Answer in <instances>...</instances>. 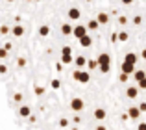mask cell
I'll use <instances>...</instances> for the list:
<instances>
[{
  "mask_svg": "<svg viewBox=\"0 0 146 130\" xmlns=\"http://www.w3.org/2000/svg\"><path fill=\"white\" fill-rule=\"evenodd\" d=\"M133 78H135V82H141L143 78H146V71H144V69H141V71H137V69H135V72H133Z\"/></svg>",
  "mask_w": 146,
  "mask_h": 130,
  "instance_id": "ac0fdd59",
  "label": "cell"
},
{
  "mask_svg": "<svg viewBox=\"0 0 146 130\" xmlns=\"http://www.w3.org/2000/svg\"><path fill=\"white\" fill-rule=\"evenodd\" d=\"M137 108L141 110V113H144V112H146V102H141V104L137 106Z\"/></svg>",
  "mask_w": 146,
  "mask_h": 130,
  "instance_id": "836d02e7",
  "label": "cell"
},
{
  "mask_svg": "<svg viewBox=\"0 0 146 130\" xmlns=\"http://www.w3.org/2000/svg\"><path fill=\"white\" fill-rule=\"evenodd\" d=\"M83 108H85V102H83V99L74 97V99L70 101V110H72V112L80 113V112H83Z\"/></svg>",
  "mask_w": 146,
  "mask_h": 130,
  "instance_id": "3957f363",
  "label": "cell"
},
{
  "mask_svg": "<svg viewBox=\"0 0 146 130\" xmlns=\"http://www.w3.org/2000/svg\"><path fill=\"white\" fill-rule=\"evenodd\" d=\"M141 58L146 60V48H143V52H141Z\"/></svg>",
  "mask_w": 146,
  "mask_h": 130,
  "instance_id": "ee69618b",
  "label": "cell"
},
{
  "mask_svg": "<svg viewBox=\"0 0 146 130\" xmlns=\"http://www.w3.org/2000/svg\"><path fill=\"white\" fill-rule=\"evenodd\" d=\"M137 95H139V87H137V86H128V89H126V97H128V99H137Z\"/></svg>",
  "mask_w": 146,
  "mask_h": 130,
  "instance_id": "7c38bea8",
  "label": "cell"
},
{
  "mask_svg": "<svg viewBox=\"0 0 146 130\" xmlns=\"http://www.w3.org/2000/svg\"><path fill=\"white\" fill-rule=\"evenodd\" d=\"M72 28H74V26H72L70 22H63V24H61V34H63V36H72Z\"/></svg>",
  "mask_w": 146,
  "mask_h": 130,
  "instance_id": "e0dca14e",
  "label": "cell"
},
{
  "mask_svg": "<svg viewBox=\"0 0 146 130\" xmlns=\"http://www.w3.org/2000/svg\"><path fill=\"white\" fill-rule=\"evenodd\" d=\"M4 48H6V50L9 52V50H11V43H6V45H4Z\"/></svg>",
  "mask_w": 146,
  "mask_h": 130,
  "instance_id": "7bdbcfd3",
  "label": "cell"
},
{
  "mask_svg": "<svg viewBox=\"0 0 146 130\" xmlns=\"http://www.w3.org/2000/svg\"><path fill=\"white\" fill-rule=\"evenodd\" d=\"M137 87H139V89H146V78H143L141 82H137Z\"/></svg>",
  "mask_w": 146,
  "mask_h": 130,
  "instance_id": "4dcf8cb0",
  "label": "cell"
},
{
  "mask_svg": "<svg viewBox=\"0 0 146 130\" xmlns=\"http://www.w3.org/2000/svg\"><path fill=\"white\" fill-rule=\"evenodd\" d=\"M28 121H30V123H35L37 117H35V115H30V117H28Z\"/></svg>",
  "mask_w": 146,
  "mask_h": 130,
  "instance_id": "60d3db41",
  "label": "cell"
},
{
  "mask_svg": "<svg viewBox=\"0 0 146 130\" xmlns=\"http://www.w3.org/2000/svg\"><path fill=\"white\" fill-rule=\"evenodd\" d=\"M96 130H107V128L104 127V125H98V127H96Z\"/></svg>",
  "mask_w": 146,
  "mask_h": 130,
  "instance_id": "f6af8a7d",
  "label": "cell"
},
{
  "mask_svg": "<svg viewBox=\"0 0 146 130\" xmlns=\"http://www.w3.org/2000/svg\"><path fill=\"white\" fill-rule=\"evenodd\" d=\"M93 115H94V119H96V121H104V119L107 117V112H106L104 108H96V110L93 112Z\"/></svg>",
  "mask_w": 146,
  "mask_h": 130,
  "instance_id": "4fadbf2b",
  "label": "cell"
},
{
  "mask_svg": "<svg viewBox=\"0 0 146 130\" xmlns=\"http://www.w3.org/2000/svg\"><path fill=\"white\" fill-rule=\"evenodd\" d=\"M72 121H74V125H78V123H82V117H80V115H74V117H72Z\"/></svg>",
  "mask_w": 146,
  "mask_h": 130,
  "instance_id": "8d00e7d4",
  "label": "cell"
},
{
  "mask_svg": "<svg viewBox=\"0 0 146 130\" xmlns=\"http://www.w3.org/2000/svg\"><path fill=\"white\" fill-rule=\"evenodd\" d=\"M100 72H104V74H107V72L111 71V65H104V67H98Z\"/></svg>",
  "mask_w": 146,
  "mask_h": 130,
  "instance_id": "484cf974",
  "label": "cell"
},
{
  "mask_svg": "<svg viewBox=\"0 0 146 130\" xmlns=\"http://www.w3.org/2000/svg\"><path fill=\"white\" fill-rule=\"evenodd\" d=\"M72 78H74L76 82H80V84H89L91 82V74H89V71H85V69H76V71L72 72Z\"/></svg>",
  "mask_w": 146,
  "mask_h": 130,
  "instance_id": "6da1fadb",
  "label": "cell"
},
{
  "mask_svg": "<svg viewBox=\"0 0 146 130\" xmlns=\"http://www.w3.org/2000/svg\"><path fill=\"white\" fill-rule=\"evenodd\" d=\"M74 65H76V69H85L87 67V58H85V56H76V58H74Z\"/></svg>",
  "mask_w": 146,
  "mask_h": 130,
  "instance_id": "9c48e42d",
  "label": "cell"
},
{
  "mask_svg": "<svg viewBox=\"0 0 146 130\" xmlns=\"http://www.w3.org/2000/svg\"><path fill=\"white\" fill-rule=\"evenodd\" d=\"M144 71H146V69H144Z\"/></svg>",
  "mask_w": 146,
  "mask_h": 130,
  "instance_id": "681fc988",
  "label": "cell"
},
{
  "mask_svg": "<svg viewBox=\"0 0 146 130\" xmlns=\"http://www.w3.org/2000/svg\"><path fill=\"white\" fill-rule=\"evenodd\" d=\"M133 24H135V26L143 24V17H141V15H137V17H133Z\"/></svg>",
  "mask_w": 146,
  "mask_h": 130,
  "instance_id": "f1b7e54d",
  "label": "cell"
},
{
  "mask_svg": "<svg viewBox=\"0 0 146 130\" xmlns=\"http://www.w3.org/2000/svg\"><path fill=\"white\" fill-rule=\"evenodd\" d=\"M33 91H35L37 97H41V95H43L44 91H46V87H44V86H35V87H33Z\"/></svg>",
  "mask_w": 146,
  "mask_h": 130,
  "instance_id": "603a6c76",
  "label": "cell"
},
{
  "mask_svg": "<svg viewBox=\"0 0 146 130\" xmlns=\"http://www.w3.org/2000/svg\"><path fill=\"white\" fill-rule=\"evenodd\" d=\"M78 41H80V45H82L83 48H89L91 45H93V37H91L89 34H87V36H83L82 39H78Z\"/></svg>",
  "mask_w": 146,
  "mask_h": 130,
  "instance_id": "9a60e30c",
  "label": "cell"
},
{
  "mask_svg": "<svg viewBox=\"0 0 146 130\" xmlns=\"http://www.w3.org/2000/svg\"><path fill=\"white\" fill-rule=\"evenodd\" d=\"M96 21H98V24H100V26H106L107 22H109V15H107L106 11H100L98 17H96Z\"/></svg>",
  "mask_w": 146,
  "mask_h": 130,
  "instance_id": "5bb4252c",
  "label": "cell"
},
{
  "mask_svg": "<svg viewBox=\"0 0 146 130\" xmlns=\"http://www.w3.org/2000/svg\"><path fill=\"white\" fill-rule=\"evenodd\" d=\"M70 130H78V128H76V127H74V128H70Z\"/></svg>",
  "mask_w": 146,
  "mask_h": 130,
  "instance_id": "7dc6e473",
  "label": "cell"
},
{
  "mask_svg": "<svg viewBox=\"0 0 146 130\" xmlns=\"http://www.w3.org/2000/svg\"><path fill=\"white\" fill-rule=\"evenodd\" d=\"M17 115L21 117V119H28V117L32 115V108H30V106H21L19 112H17Z\"/></svg>",
  "mask_w": 146,
  "mask_h": 130,
  "instance_id": "8992f818",
  "label": "cell"
},
{
  "mask_svg": "<svg viewBox=\"0 0 146 130\" xmlns=\"http://www.w3.org/2000/svg\"><path fill=\"white\" fill-rule=\"evenodd\" d=\"M50 87H52V89H59V87H61V82L57 78H54L52 82H50Z\"/></svg>",
  "mask_w": 146,
  "mask_h": 130,
  "instance_id": "cb8c5ba5",
  "label": "cell"
},
{
  "mask_svg": "<svg viewBox=\"0 0 146 130\" xmlns=\"http://www.w3.org/2000/svg\"><path fill=\"white\" fill-rule=\"evenodd\" d=\"M6 72H7V67L4 63H0V74H6Z\"/></svg>",
  "mask_w": 146,
  "mask_h": 130,
  "instance_id": "d590c367",
  "label": "cell"
},
{
  "mask_svg": "<svg viewBox=\"0 0 146 130\" xmlns=\"http://www.w3.org/2000/svg\"><path fill=\"white\" fill-rule=\"evenodd\" d=\"M56 69L57 71H63V63H56Z\"/></svg>",
  "mask_w": 146,
  "mask_h": 130,
  "instance_id": "b9f144b4",
  "label": "cell"
},
{
  "mask_svg": "<svg viewBox=\"0 0 146 130\" xmlns=\"http://www.w3.org/2000/svg\"><path fill=\"white\" fill-rule=\"evenodd\" d=\"M22 99H24V95H22V93H15L13 95V101L15 102H22Z\"/></svg>",
  "mask_w": 146,
  "mask_h": 130,
  "instance_id": "4316f807",
  "label": "cell"
},
{
  "mask_svg": "<svg viewBox=\"0 0 146 130\" xmlns=\"http://www.w3.org/2000/svg\"><path fill=\"white\" fill-rule=\"evenodd\" d=\"M128 76H129V74H124V72H120V76H118V80H120L122 84H126V82H128Z\"/></svg>",
  "mask_w": 146,
  "mask_h": 130,
  "instance_id": "1f68e13d",
  "label": "cell"
},
{
  "mask_svg": "<svg viewBox=\"0 0 146 130\" xmlns=\"http://www.w3.org/2000/svg\"><path fill=\"white\" fill-rule=\"evenodd\" d=\"M111 41H113V43H115V41H118V34H111Z\"/></svg>",
  "mask_w": 146,
  "mask_h": 130,
  "instance_id": "74e56055",
  "label": "cell"
},
{
  "mask_svg": "<svg viewBox=\"0 0 146 130\" xmlns=\"http://www.w3.org/2000/svg\"><path fill=\"white\" fill-rule=\"evenodd\" d=\"M137 130H146V123H139V127H137Z\"/></svg>",
  "mask_w": 146,
  "mask_h": 130,
  "instance_id": "f35d334b",
  "label": "cell"
},
{
  "mask_svg": "<svg viewBox=\"0 0 146 130\" xmlns=\"http://www.w3.org/2000/svg\"><path fill=\"white\" fill-rule=\"evenodd\" d=\"M120 2H122V4H126V6H129V4H133L135 0H120Z\"/></svg>",
  "mask_w": 146,
  "mask_h": 130,
  "instance_id": "ab89813d",
  "label": "cell"
},
{
  "mask_svg": "<svg viewBox=\"0 0 146 130\" xmlns=\"http://www.w3.org/2000/svg\"><path fill=\"white\" fill-rule=\"evenodd\" d=\"M74 62V56H72V48L68 47V45H65L63 48H61V63L63 65H68Z\"/></svg>",
  "mask_w": 146,
  "mask_h": 130,
  "instance_id": "7a4b0ae2",
  "label": "cell"
},
{
  "mask_svg": "<svg viewBox=\"0 0 146 130\" xmlns=\"http://www.w3.org/2000/svg\"><path fill=\"white\" fill-rule=\"evenodd\" d=\"M24 32H26V30H24V26H22V24L11 26V34H13L15 37H22V36H24Z\"/></svg>",
  "mask_w": 146,
  "mask_h": 130,
  "instance_id": "30bf717a",
  "label": "cell"
},
{
  "mask_svg": "<svg viewBox=\"0 0 146 130\" xmlns=\"http://www.w3.org/2000/svg\"><path fill=\"white\" fill-rule=\"evenodd\" d=\"M128 117H129V119H133V121L139 119V117H141V110L137 108V106H131V108H128Z\"/></svg>",
  "mask_w": 146,
  "mask_h": 130,
  "instance_id": "8fae6325",
  "label": "cell"
},
{
  "mask_svg": "<svg viewBox=\"0 0 146 130\" xmlns=\"http://www.w3.org/2000/svg\"><path fill=\"white\" fill-rule=\"evenodd\" d=\"M7 58V50L6 48H0V60H6Z\"/></svg>",
  "mask_w": 146,
  "mask_h": 130,
  "instance_id": "d6a6232c",
  "label": "cell"
},
{
  "mask_svg": "<svg viewBox=\"0 0 146 130\" xmlns=\"http://www.w3.org/2000/svg\"><path fill=\"white\" fill-rule=\"evenodd\" d=\"M126 22H128V19H126L124 15H122V17H118V24H122V26H124Z\"/></svg>",
  "mask_w": 146,
  "mask_h": 130,
  "instance_id": "e575fe53",
  "label": "cell"
},
{
  "mask_svg": "<svg viewBox=\"0 0 146 130\" xmlns=\"http://www.w3.org/2000/svg\"><path fill=\"white\" fill-rule=\"evenodd\" d=\"M85 26H87V30H98V28H100V24H98L96 19H91V21L87 22Z\"/></svg>",
  "mask_w": 146,
  "mask_h": 130,
  "instance_id": "ffe728a7",
  "label": "cell"
},
{
  "mask_svg": "<svg viewBox=\"0 0 146 130\" xmlns=\"http://www.w3.org/2000/svg\"><path fill=\"white\" fill-rule=\"evenodd\" d=\"M6 2H15V0H6Z\"/></svg>",
  "mask_w": 146,
  "mask_h": 130,
  "instance_id": "bcb514c9",
  "label": "cell"
},
{
  "mask_svg": "<svg viewBox=\"0 0 146 130\" xmlns=\"http://www.w3.org/2000/svg\"><path fill=\"white\" fill-rule=\"evenodd\" d=\"M17 65H19V67H26V58H22V56H21V58L17 60Z\"/></svg>",
  "mask_w": 146,
  "mask_h": 130,
  "instance_id": "f546056e",
  "label": "cell"
},
{
  "mask_svg": "<svg viewBox=\"0 0 146 130\" xmlns=\"http://www.w3.org/2000/svg\"><path fill=\"white\" fill-rule=\"evenodd\" d=\"M96 62H98V67H104V65H111V56L107 54V52H102V54H98Z\"/></svg>",
  "mask_w": 146,
  "mask_h": 130,
  "instance_id": "5b68a950",
  "label": "cell"
},
{
  "mask_svg": "<svg viewBox=\"0 0 146 130\" xmlns=\"http://www.w3.org/2000/svg\"><path fill=\"white\" fill-rule=\"evenodd\" d=\"M39 36H41V37H48V36H50V26H48V24L39 26Z\"/></svg>",
  "mask_w": 146,
  "mask_h": 130,
  "instance_id": "d6986e66",
  "label": "cell"
},
{
  "mask_svg": "<svg viewBox=\"0 0 146 130\" xmlns=\"http://www.w3.org/2000/svg\"><path fill=\"white\" fill-rule=\"evenodd\" d=\"M87 32H89V30H87L85 24H76L74 28H72V36H74L76 39H82L83 36H87Z\"/></svg>",
  "mask_w": 146,
  "mask_h": 130,
  "instance_id": "277c9868",
  "label": "cell"
},
{
  "mask_svg": "<svg viewBox=\"0 0 146 130\" xmlns=\"http://www.w3.org/2000/svg\"><path fill=\"white\" fill-rule=\"evenodd\" d=\"M59 127H61V128H67V127H68V119L61 117V119H59Z\"/></svg>",
  "mask_w": 146,
  "mask_h": 130,
  "instance_id": "83f0119b",
  "label": "cell"
},
{
  "mask_svg": "<svg viewBox=\"0 0 146 130\" xmlns=\"http://www.w3.org/2000/svg\"><path fill=\"white\" fill-rule=\"evenodd\" d=\"M118 41H128V32H118Z\"/></svg>",
  "mask_w": 146,
  "mask_h": 130,
  "instance_id": "d4e9b609",
  "label": "cell"
},
{
  "mask_svg": "<svg viewBox=\"0 0 146 130\" xmlns=\"http://www.w3.org/2000/svg\"><path fill=\"white\" fill-rule=\"evenodd\" d=\"M9 32H11V26H7V24H2V26H0V36H7Z\"/></svg>",
  "mask_w": 146,
  "mask_h": 130,
  "instance_id": "7402d4cb",
  "label": "cell"
},
{
  "mask_svg": "<svg viewBox=\"0 0 146 130\" xmlns=\"http://www.w3.org/2000/svg\"><path fill=\"white\" fill-rule=\"evenodd\" d=\"M120 72H124V74H133V72H135V65L122 62V65H120Z\"/></svg>",
  "mask_w": 146,
  "mask_h": 130,
  "instance_id": "ba28073f",
  "label": "cell"
},
{
  "mask_svg": "<svg viewBox=\"0 0 146 130\" xmlns=\"http://www.w3.org/2000/svg\"><path fill=\"white\" fill-rule=\"evenodd\" d=\"M87 69H89V71L98 69V62H96V60H87Z\"/></svg>",
  "mask_w": 146,
  "mask_h": 130,
  "instance_id": "44dd1931",
  "label": "cell"
},
{
  "mask_svg": "<svg viewBox=\"0 0 146 130\" xmlns=\"http://www.w3.org/2000/svg\"><path fill=\"white\" fill-rule=\"evenodd\" d=\"M26 2H33V0H26Z\"/></svg>",
  "mask_w": 146,
  "mask_h": 130,
  "instance_id": "c3c4849f",
  "label": "cell"
},
{
  "mask_svg": "<svg viewBox=\"0 0 146 130\" xmlns=\"http://www.w3.org/2000/svg\"><path fill=\"white\" fill-rule=\"evenodd\" d=\"M67 15H68V19H70V21H80V17H82V11H80L78 7H70V9L67 11Z\"/></svg>",
  "mask_w": 146,
  "mask_h": 130,
  "instance_id": "52a82bcc",
  "label": "cell"
},
{
  "mask_svg": "<svg viewBox=\"0 0 146 130\" xmlns=\"http://www.w3.org/2000/svg\"><path fill=\"white\" fill-rule=\"evenodd\" d=\"M137 60H139V56L133 54V52H128V54L124 56V62L126 63H131V65H137Z\"/></svg>",
  "mask_w": 146,
  "mask_h": 130,
  "instance_id": "2e32d148",
  "label": "cell"
}]
</instances>
